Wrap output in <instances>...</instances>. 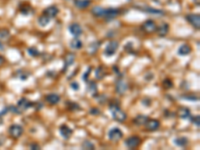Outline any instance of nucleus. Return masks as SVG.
Listing matches in <instances>:
<instances>
[{"label": "nucleus", "mask_w": 200, "mask_h": 150, "mask_svg": "<svg viewBox=\"0 0 200 150\" xmlns=\"http://www.w3.org/2000/svg\"><path fill=\"white\" fill-rule=\"evenodd\" d=\"M122 137H123L122 131L117 127L112 128L109 132H108V138H109L111 141H118L121 139Z\"/></svg>", "instance_id": "0eeeda50"}, {"label": "nucleus", "mask_w": 200, "mask_h": 150, "mask_svg": "<svg viewBox=\"0 0 200 150\" xmlns=\"http://www.w3.org/2000/svg\"><path fill=\"white\" fill-rule=\"evenodd\" d=\"M91 12L94 16L96 17H103L104 16V12H105V8L103 7H100V6H95L92 8Z\"/></svg>", "instance_id": "412c9836"}, {"label": "nucleus", "mask_w": 200, "mask_h": 150, "mask_svg": "<svg viewBox=\"0 0 200 150\" xmlns=\"http://www.w3.org/2000/svg\"><path fill=\"white\" fill-rule=\"evenodd\" d=\"M88 91H89V93H90L92 96H96V93H97V86H96L95 82L90 81L89 83H88Z\"/></svg>", "instance_id": "bb28decb"}, {"label": "nucleus", "mask_w": 200, "mask_h": 150, "mask_svg": "<svg viewBox=\"0 0 200 150\" xmlns=\"http://www.w3.org/2000/svg\"><path fill=\"white\" fill-rule=\"evenodd\" d=\"M120 14V10L116 9V8H105L104 12V18L106 20H110L115 18L116 16H118Z\"/></svg>", "instance_id": "1a4fd4ad"}, {"label": "nucleus", "mask_w": 200, "mask_h": 150, "mask_svg": "<svg viewBox=\"0 0 200 150\" xmlns=\"http://www.w3.org/2000/svg\"><path fill=\"white\" fill-rule=\"evenodd\" d=\"M10 36L9 31L6 29H1L0 30V40H7Z\"/></svg>", "instance_id": "c85d7f7f"}, {"label": "nucleus", "mask_w": 200, "mask_h": 150, "mask_svg": "<svg viewBox=\"0 0 200 150\" xmlns=\"http://www.w3.org/2000/svg\"><path fill=\"white\" fill-rule=\"evenodd\" d=\"M186 20L195 29L200 28V16H199V14H193V13L188 14V15H186Z\"/></svg>", "instance_id": "423d86ee"}, {"label": "nucleus", "mask_w": 200, "mask_h": 150, "mask_svg": "<svg viewBox=\"0 0 200 150\" xmlns=\"http://www.w3.org/2000/svg\"><path fill=\"white\" fill-rule=\"evenodd\" d=\"M178 115H179V117H181L182 119H187V118L190 119L191 113H190V110L188 109V108L183 107V108H180V109H179Z\"/></svg>", "instance_id": "5701e85b"}, {"label": "nucleus", "mask_w": 200, "mask_h": 150, "mask_svg": "<svg viewBox=\"0 0 200 150\" xmlns=\"http://www.w3.org/2000/svg\"><path fill=\"white\" fill-rule=\"evenodd\" d=\"M18 73V78H20L21 80H26L28 78V76L30 75L29 73H27L26 71H23V70H20V71L17 72Z\"/></svg>", "instance_id": "2f4dec72"}, {"label": "nucleus", "mask_w": 200, "mask_h": 150, "mask_svg": "<svg viewBox=\"0 0 200 150\" xmlns=\"http://www.w3.org/2000/svg\"><path fill=\"white\" fill-rule=\"evenodd\" d=\"M118 46H119V44L117 41H114V40L110 41V42L107 44L106 48L104 50L105 55H106V56H109V57L113 56V55L116 53L117 49H118Z\"/></svg>", "instance_id": "f03ea898"}, {"label": "nucleus", "mask_w": 200, "mask_h": 150, "mask_svg": "<svg viewBox=\"0 0 200 150\" xmlns=\"http://www.w3.org/2000/svg\"><path fill=\"white\" fill-rule=\"evenodd\" d=\"M58 13H59V9H58V7L55 6V5H51V6L47 7L46 9L43 11L44 15H46L47 17H49L50 19L56 17Z\"/></svg>", "instance_id": "9d476101"}, {"label": "nucleus", "mask_w": 200, "mask_h": 150, "mask_svg": "<svg viewBox=\"0 0 200 150\" xmlns=\"http://www.w3.org/2000/svg\"><path fill=\"white\" fill-rule=\"evenodd\" d=\"M163 87L166 88V89H169V88L173 87V82L170 79H165L163 81Z\"/></svg>", "instance_id": "473e14b6"}, {"label": "nucleus", "mask_w": 200, "mask_h": 150, "mask_svg": "<svg viewBox=\"0 0 200 150\" xmlns=\"http://www.w3.org/2000/svg\"><path fill=\"white\" fill-rule=\"evenodd\" d=\"M45 99H46V101H47V103L48 104L55 105L60 101V96L57 95V94H55V93H50L46 96Z\"/></svg>", "instance_id": "f3484780"}, {"label": "nucleus", "mask_w": 200, "mask_h": 150, "mask_svg": "<svg viewBox=\"0 0 200 150\" xmlns=\"http://www.w3.org/2000/svg\"><path fill=\"white\" fill-rule=\"evenodd\" d=\"M4 61H5V59L2 56H0V66H2L4 64Z\"/></svg>", "instance_id": "a19ab883"}, {"label": "nucleus", "mask_w": 200, "mask_h": 150, "mask_svg": "<svg viewBox=\"0 0 200 150\" xmlns=\"http://www.w3.org/2000/svg\"><path fill=\"white\" fill-rule=\"evenodd\" d=\"M59 132H60V135L62 136L63 138H65V139H68V138L71 137L72 135V130L71 128H69L68 126L63 124L61 125L59 127Z\"/></svg>", "instance_id": "2eb2a0df"}, {"label": "nucleus", "mask_w": 200, "mask_h": 150, "mask_svg": "<svg viewBox=\"0 0 200 150\" xmlns=\"http://www.w3.org/2000/svg\"><path fill=\"white\" fill-rule=\"evenodd\" d=\"M144 125H145V127H146L147 130L155 131V130H157V129L160 127V122L158 121V120H156V119H148Z\"/></svg>", "instance_id": "f8f14e48"}, {"label": "nucleus", "mask_w": 200, "mask_h": 150, "mask_svg": "<svg viewBox=\"0 0 200 150\" xmlns=\"http://www.w3.org/2000/svg\"><path fill=\"white\" fill-rule=\"evenodd\" d=\"M31 149H39L40 146L38 145V144H31Z\"/></svg>", "instance_id": "ea45409f"}, {"label": "nucleus", "mask_w": 200, "mask_h": 150, "mask_svg": "<svg viewBox=\"0 0 200 150\" xmlns=\"http://www.w3.org/2000/svg\"><path fill=\"white\" fill-rule=\"evenodd\" d=\"M74 3L76 7L80 8V9H84V8H87L89 6L91 1L90 0H75Z\"/></svg>", "instance_id": "4be33fe9"}, {"label": "nucleus", "mask_w": 200, "mask_h": 150, "mask_svg": "<svg viewBox=\"0 0 200 150\" xmlns=\"http://www.w3.org/2000/svg\"><path fill=\"white\" fill-rule=\"evenodd\" d=\"M128 89V85L126 84V82L122 79H118L116 81V91L119 94H124Z\"/></svg>", "instance_id": "ddd939ff"}, {"label": "nucleus", "mask_w": 200, "mask_h": 150, "mask_svg": "<svg viewBox=\"0 0 200 150\" xmlns=\"http://www.w3.org/2000/svg\"><path fill=\"white\" fill-rule=\"evenodd\" d=\"M142 28H143L144 31L147 32V33H152V32L156 31L157 26H156V24H155V22L153 21V20L148 19L143 23Z\"/></svg>", "instance_id": "6e6552de"}, {"label": "nucleus", "mask_w": 200, "mask_h": 150, "mask_svg": "<svg viewBox=\"0 0 200 150\" xmlns=\"http://www.w3.org/2000/svg\"><path fill=\"white\" fill-rule=\"evenodd\" d=\"M49 22H50V18L49 17H47L46 15H44V14H42V15L38 18V24H39L40 26H42V27L47 26L49 24Z\"/></svg>", "instance_id": "393cba45"}, {"label": "nucleus", "mask_w": 200, "mask_h": 150, "mask_svg": "<svg viewBox=\"0 0 200 150\" xmlns=\"http://www.w3.org/2000/svg\"><path fill=\"white\" fill-rule=\"evenodd\" d=\"M95 76L97 79H102L105 76V70L103 69V67H98L95 70Z\"/></svg>", "instance_id": "cd10ccee"}, {"label": "nucleus", "mask_w": 200, "mask_h": 150, "mask_svg": "<svg viewBox=\"0 0 200 150\" xmlns=\"http://www.w3.org/2000/svg\"><path fill=\"white\" fill-rule=\"evenodd\" d=\"M118 100H114L113 102H110L109 104V109L110 112L112 114L113 118L118 122H124L126 118H127V115H126L125 112H123L120 108V104L118 103Z\"/></svg>", "instance_id": "f257e3e1"}, {"label": "nucleus", "mask_w": 200, "mask_h": 150, "mask_svg": "<svg viewBox=\"0 0 200 150\" xmlns=\"http://www.w3.org/2000/svg\"><path fill=\"white\" fill-rule=\"evenodd\" d=\"M75 61V55L73 53H68L65 56V59H64V67H63V72H65L67 68L69 66H71Z\"/></svg>", "instance_id": "dca6fc26"}, {"label": "nucleus", "mask_w": 200, "mask_h": 150, "mask_svg": "<svg viewBox=\"0 0 200 150\" xmlns=\"http://www.w3.org/2000/svg\"><path fill=\"white\" fill-rule=\"evenodd\" d=\"M69 109H70V110H79V109H80V107H79L78 104L72 103V102H69Z\"/></svg>", "instance_id": "c9c22d12"}, {"label": "nucleus", "mask_w": 200, "mask_h": 150, "mask_svg": "<svg viewBox=\"0 0 200 150\" xmlns=\"http://www.w3.org/2000/svg\"><path fill=\"white\" fill-rule=\"evenodd\" d=\"M33 103L30 101V100H28L27 98H21L18 100V103H17V107L19 108L21 111H24V110H27L28 108H30L33 106Z\"/></svg>", "instance_id": "9b49d317"}, {"label": "nucleus", "mask_w": 200, "mask_h": 150, "mask_svg": "<svg viewBox=\"0 0 200 150\" xmlns=\"http://www.w3.org/2000/svg\"><path fill=\"white\" fill-rule=\"evenodd\" d=\"M82 148L84 149H94L95 148V146H94V144L92 142H90V141L88 140H85L83 143H82Z\"/></svg>", "instance_id": "7c9ffc66"}, {"label": "nucleus", "mask_w": 200, "mask_h": 150, "mask_svg": "<svg viewBox=\"0 0 200 150\" xmlns=\"http://www.w3.org/2000/svg\"><path fill=\"white\" fill-rule=\"evenodd\" d=\"M99 113V110L97 108H91L90 109V114H97Z\"/></svg>", "instance_id": "58836bf2"}, {"label": "nucleus", "mask_w": 200, "mask_h": 150, "mask_svg": "<svg viewBox=\"0 0 200 150\" xmlns=\"http://www.w3.org/2000/svg\"><path fill=\"white\" fill-rule=\"evenodd\" d=\"M27 52L29 53V55H31V56H33V57H37L40 55L39 51L36 49V47H29L27 49Z\"/></svg>", "instance_id": "c756f323"}, {"label": "nucleus", "mask_w": 200, "mask_h": 150, "mask_svg": "<svg viewBox=\"0 0 200 150\" xmlns=\"http://www.w3.org/2000/svg\"><path fill=\"white\" fill-rule=\"evenodd\" d=\"M69 32L73 36L78 37L79 35L82 34V27L78 23H72V24L69 26Z\"/></svg>", "instance_id": "4468645a"}, {"label": "nucleus", "mask_w": 200, "mask_h": 150, "mask_svg": "<svg viewBox=\"0 0 200 150\" xmlns=\"http://www.w3.org/2000/svg\"><path fill=\"white\" fill-rule=\"evenodd\" d=\"M148 119H149L148 116H146V115H137V116L134 118L133 122H134L136 125H144Z\"/></svg>", "instance_id": "b1692460"}, {"label": "nucleus", "mask_w": 200, "mask_h": 150, "mask_svg": "<svg viewBox=\"0 0 200 150\" xmlns=\"http://www.w3.org/2000/svg\"><path fill=\"white\" fill-rule=\"evenodd\" d=\"M190 119L192 120V122L194 123V125L197 126V127H199V126H200V118H199V116H195V117L191 116Z\"/></svg>", "instance_id": "72a5a7b5"}, {"label": "nucleus", "mask_w": 200, "mask_h": 150, "mask_svg": "<svg viewBox=\"0 0 200 150\" xmlns=\"http://www.w3.org/2000/svg\"><path fill=\"white\" fill-rule=\"evenodd\" d=\"M90 71H91V67H89V68H88V70H87V72L85 73V74H83V80L84 81H88V75H89V73H90Z\"/></svg>", "instance_id": "e433bc0d"}, {"label": "nucleus", "mask_w": 200, "mask_h": 150, "mask_svg": "<svg viewBox=\"0 0 200 150\" xmlns=\"http://www.w3.org/2000/svg\"><path fill=\"white\" fill-rule=\"evenodd\" d=\"M156 31L159 36L164 37L165 35H167V33H168V31H169V25L167 24V23H163V24H161L159 27L156 28Z\"/></svg>", "instance_id": "a211bd4d"}, {"label": "nucleus", "mask_w": 200, "mask_h": 150, "mask_svg": "<svg viewBox=\"0 0 200 150\" xmlns=\"http://www.w3.org/2000/svg\"><path fill=\"white\" fill-rule=\"evenodd\" d=\"M70 86H71V88L73 90H78L79 89V84L77 83V82H72Z\"/></svg>", "instance_id": "4c0bfd02"}, {"label": "nucleus", "mask_w": 200, "mask_h": 150, "mask_svg": "<svg viewBox=\"0 0 200 150\" xmlns=\"http://www.w3.org/2000/svg\"><path fill=\"white\" fill-rule=\"evenodd\" d=\"M4 49V46H2V43L0 42V50H3Z\"/></svg>", "instance_id": "37998d69"}, {"label": "nucleus", "mask_w": 200, "mask_h": 150, "mask_svg": "<svg viewBox=\"0 0 200 150\" xmlns=\"http://www.w3.org/2000/svg\"><path fill=\"white\" fill-rule=\"evenodd\" d=\"M82 46H83V43L81 42V40L79 39L78 37H74L71 40V42H70V47H71L72 49H75V50L81 49Z\"/></svg>", "instance_id": "6ab92c4d"}, {"label": "nucleus", "mask_w": 200, "mask_h": 150, "mask_svg": "<svg viewBox=\"0 0 200 150\" xmlns=\"http://www.w3.org/2000/svg\"><path fill=\"white\" fill-rule=\"evenodd\" d=\"M24 132V129H23L22 126H20L18 124H13L9 127V134L11 137L13 138H19Z\"/></svg>", "instance_id": "7ed1b4c3"}, {"label": "nucleus", "mask_w": 200, "mask_h": 150, "mask_svg": "<svg viewBox=\"0 0 200 150\" xmlns=\"http://www.w3.org/2000/svg\"><path fill=\"white\" fill-rule=\"evenodd\" d=\"M191 52V47L188 44H183L179 47L178 49V54L182 55V56H185V55H188Z\"/></svg>", "instance_id": "aec40b11"}, {"label": "nucleus", "mask_w": 200, "mask_h": 150, "mask_svg": "<svg viewBox=\"0 0 200 150\" xmlns=\"http://www.w3.org/2000/svg\"><path fill=\"white\" fill-rule=\"evenodd\" d=\"M174 143L179 147H185L188 144V139L186 137H178L174 139Z\"/></svg>", "instance_id": "a878e982"}, {"label": "nucleus", "mask_w": 200, "mask_h": 150, "mask_svg": "<svg viewBox=\"0 0 200 150\" xmlns=\"http://www.w3.org/2000/svg\"><path fill=\"white\" fill-rule=\"evenodd\" d=\"M140 143H141V139H140V137H138V136H130L125 140V145L129 149L136 148V147L139 146Z\"/></svg>", "instance_id": "39448f33"}, {"label": "nucleus", "mask_w": 200, "mask_h": 150, "mask_svg": "<svg viewBox=\"0 0 200 150\" xmlns=\"http://www.w3.org/2000/svg\"><path fill=\"white\" fill-rule=\"evenodd\" d=\"M135 8L140 11H143V12L145 13H148V14H153V15H158V16H162L165 14L163 10H160V9H155V8H152V7H148V6H135Z\"/></svg>", "instance_id": "20e7f679"}, {"label": "nucleus", "mask_w": 200, "mask_h": 150, "mask_svg": "<svg viewBox=\"0 0 200 150\" xmlns=\"http://www.w3.org/2000/svg\"><path fill=\"white\" fill-rule=\"evenodd\" d=\"M182 98L190 100V101H196V100H198V97L193 96V95H183V96H182Z\"/></svg>", "instance_id": "f704fd0d"}, {"label": "nucleus", "mask_w": 200, "mask_h": 150, "mask_svg": "<svg viewBox=\"0 0 200 150\" xmlns=\"http://www.w3.org/2000/svg\"><path fill=\"white\" fill-rule=\"evenodd\" d=\"M1 116H2V114L0 113V124H1V123L3 122V119H2V117H1Z\"/></svg>", "instance_id": "79ce46f5"}]
</instances>
